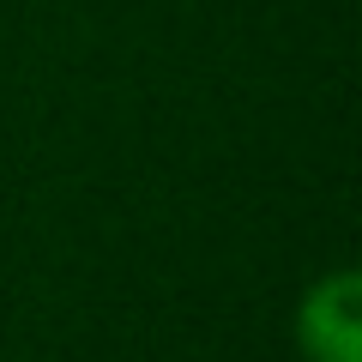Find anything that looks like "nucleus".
Returning <instances> with one entry per match:
<instances>
[{
	"label": "nucleus",
	"mask_w": 362,
	"mask_h": 362,
	"mask_svg": "<svg viewBox=\"0 0 362 362\" xmlns=\"http://www.w3.org/2000/svg\"><path fill=\"white\" fill-rule=\"evenodd\" d=\"M290 332L302 362H362V278L350 266L320 272L302 290Z\"/></svg>",
	"instance_id": "1"
}]
</instances>
